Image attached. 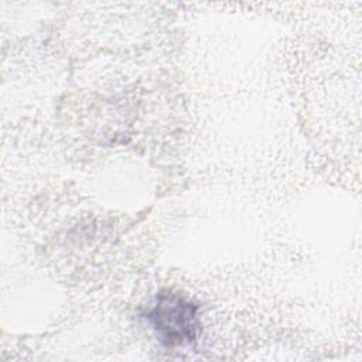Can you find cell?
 I'll return each instance as SVG.
<instances>
[{
  "label": "cell",
  "mask_w": 362,
  "mask_h": 362,
  "mask_svg": "<svg viewBox=\"0 0 362 362\" xmlns=\"http://www.w3.org/2000/svg\"><path fill=\"white\" fill-rule=\"evenodd\" d=\"M195 301L173 290H161L143 314L165 348L185 346L197 341L201 331Z\"/></svg>",
  "instance_id": "6da1fadb"
}]
</instances>
